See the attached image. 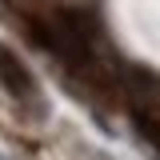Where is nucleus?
Segmentation results:
<instances>
[{
    "label": "nucleus",
    "instance_id": "nucleus-1",
    "mask_svg": "<svg viewBox=\"0 0 160 160\" xmlns=\"http://www.w3.org/2000/svg\"><path fill=\"white\" fill-rule=\"evenodd\" d=\"M0 88H4L12 100H20V104L36 100V80H32V72H28V64H24L8 44H0Z\"/></svg>",
    "mask_w": 160,
    "mask_h": 160
},
{
    "label": "nucleus",
    "instance_id": "nucleus-2",
    "mask_svg": "<svg viewBox=\"0 0 160 160\" xmlns=\"http://www.w3.org/2000/svg\"><path fill=\"white\" fill-rule=\"evenodd\" d=\"M132 124H136L140 140L152 152H160V108H132Z\"/></svg>",
    "mask_w": 160,
    "mask_h": 160
}]
</instances>
